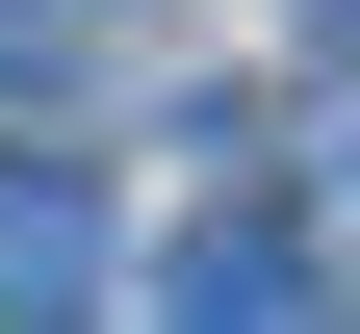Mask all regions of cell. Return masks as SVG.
I'll use <instances>...</instances> for the list:
<instances>
[{
    "instance_id": "cell-1",
    "label": "cell",
    "mask_w": 360,
    "mask_h": 334,
    "mask_svg": "<svg viewBox=\"0 0 360 334\" xmlns=\"http://www.w3.org/2000/svg\"><path fill=\"white\" fill-rule=\"evenodd\" d=\"M77 309H103V180L0 155V334H77Z\"/></svg>"
},
{
    "instance_id": "cell-2",
    "label": "cell",
    "mask_w": 360,
    "mask_h": 334,
    "mask_svg": "<svg viewBox=\"0 0 360 334\" xmlns=\"http://www.w3.org/2000/svg\"><path fill=\"white\" fill-rule=\"evenodd\" d=\"M180 334H309V257L283 231H206V257H180Z\"/></svg>"
}]
</instances>
